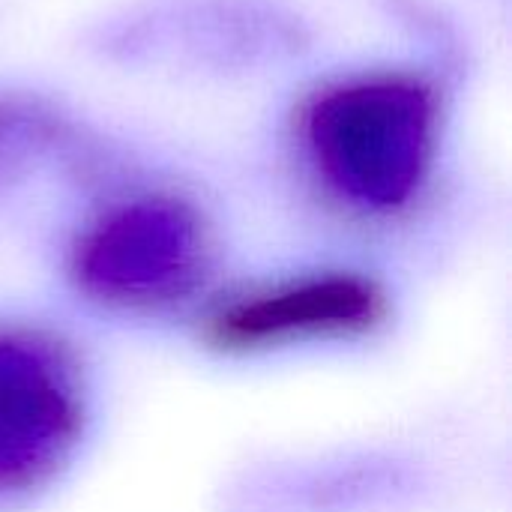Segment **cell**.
Returning <instances> with one entry per match:
<instances>
[{"label": "cell", "instance_id": "277c9868", "mask_svg": "<svg viewBox=\"0 0 512 512\" xmlns=\"http://www.w3.org/2000/svg\"><path fill=\"white\" fill-rule=\"evenodd\" d=\"M387 318L384 291L360 273H309L222 303L207 339L222 351L255 354L312 339L363 336Z\"/></svg>", "mask_w": 512, "mask_h": 512}, {"label": "cell", "instance_id": "3957f363", "mask_svg": "<svg viewBox=\"0 0 512 512\" xmlns=\"http://www.w3.org/2000/svg\"><path fill=\"white\" fill-rule=\"evenodd\" d=\"M84 423L66 354L27 330H0V495L27 492L72 456Z\"/></svg>", "mask_w": 512, "mask_h": 512}, {"label": "cell", "instance_id": "7a4b0ae2", "mask_svg": "<svg viewBox=\"0 0 512 512\" xmlns=\"http://www.w3.org/2000/svg\"><path fill=\"white\" fill-rule=\"evenodd\" d=\"M210 267L201 210L171 192H141L102 210L72 249L78 288L111 309L150 312L186 300Z\"/></svg>", "mask_w": 512, "mask_h": 512}, {"label": "cell", "instance_id": "6da1fadb", "mask_svg": "<svg viewBox=\"0 0 512 512\" xmlns=\"http://www.w3.org/2000/svg\"><path fill=\"white\" fill-rule=\"evenodd\" d=\"M444 96L411 69H369L315 90L300 132L321 180L348 204L393 213L417 198L438 156Z\"/></svg>", "mask_w": 512, "mask_h": 512}, {"label": "cell", "instance_id": "5b68a950", "mask_svg": "<svg viewBox=\"0 0 512 512\" xmlns=\"http://www.w3.org/2000/svg\"><path fill=\"white\" fill-rule=\"evenodd\" d=\"M78 144L75 120L51 99L0 90V195Z\"/></svg>", "mask_w": 512, "mask_h": 512}]
</instances>
